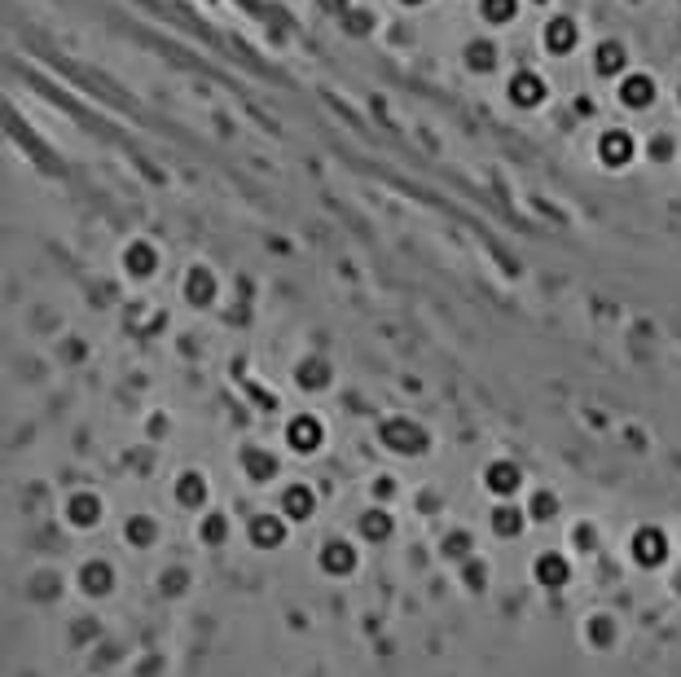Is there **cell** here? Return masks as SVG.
I'll return each instance as SVG.
<instances>
[{
    "mask_svg": "<svg viewBox=\"0 0 681 677\" xmlns=\"http://www.w3.org/2000/svg\"><path fill=\"white\" fill-rule=\"evenodd\" d=\"M527 515H532V520H554V515H559V497H554V493H536L532 506H527Z\"/></svg>",
    "mask_w": 681,
    "mask_h": 677,
    "instance_id": "18",
    "label": "cell"
},
{
    "mask_svg": "<svg viewBox=\"0 0 681 677\" xmlns=\"http://www.w3.org/2000/svg\"><path fill=\"white\" fill-rule=\"evenodd\" d=\"M629 554L637 568H660V563L668 559V537H664L660 528H637L629 541Z\"/></svg>",
    "mask_w": 681,
    "mask_h": 677,
    "instance_id": "1",
    "label": "cell"
},
{
    "mask_svg": "<svg viewBox=\"0 0 681 677\" xmlns=\"http://www.w3.org/2000/svg\"><path fill=\"white\" fill-rule=\"evenodd\" d=\"M299 383H304V387H325V383H330V365L325 361H304L299 365Z\"/></svg>",
    "mask_w": 681,
    "mask_h": 677,
    "instance_id": "16",
    "label": "cell"
},
{
    "mask_svg": "<svg viewBox=\"0 0 681 677\" xmlns=\"http://www.w3.org/2000/svg\"><path fill=\"white\" fill-rule=\"evenodd\" d=\"M383 440H387L391 449H400V453H414V449H422V444H426V431H422V427H414V422H405V418H396V422H387V427H383Z\"/></svg>",
    "mask_w": 681,
    "mask_h": 677,
    "instance_id": "7",
    "label": "cell"
},
{
    "mask_svg": "<svg viewBox=\"0 0 681 677\" xmlns=\"http://www.w3.org/2000/svg\"><path fill=\"white\" fill-rule=\"evenodd\" d=\"M321 568L330 576H348L357 568V546H352V541H339V537L325 541V546H321Z\"/></svg>",
    "mask_w": 681,
    "mask_h": 677,
    "instance_id": "5",
    "label": "cell"
},
{
    "mask_svg": "<svg viewBox=\"0 0 681 677\" xmlns=\"http://www.w3.org/2000/svg\"><path fill=\"white\" fill-rule=\"evenodd\" d=\"M589 532H593V528H576V541H580V546H584V550L593 546V537H589Z\"/></svg>",
    "mask_w": 681,
    "mask_h": 677,
    "instance_id": "25",
    "label": "cell"
},
{
    "mask_svg": "<svg viewBox=\"0 0 681 677\" xmlns=\"http://www.w3.org/2000/svg\"><path fill=\"white\" fill-rule=\"evenodd\" d=\"M527 523V515L515 506V502H501V506H492V528L501 532V537H515L519 528Z\"/></svg>",
    "mask_w": 681,
    "mask_h": 677,
    "instance_id": "14",
    "label": "cell"
},
{
    "mask_svg": "<svg viewBox=\"0 0 681 677\" xmlns=\"http://www.w3.org/2000/svg\"><path fill=\"white\" fill-rule=\"evenodd\" d=\"M462 576H467V585H471V589H479V585H483V563H479V559L462 563Z\"/></svg>",
    "mask_w": 681,
    "mask_h": 677,
    "instance_id": "23",
    "label": "cell"
},
{
    "mask_svg": "<svg viewBox=\"0 0 681 677\" xmlns=\"http://www.w3.org/2000/svg\"><path fill=\"white\" fill-rule=\"evenodd\" d=\"M247 532H251V541H256L260 550H277V546L286 541V515H282V511H277V515H256Z\"/></svg>",
    "mask_w": 681,
    "mask_h": 677,
    "instance_id": "6",
    "label": "cell"
},
{
    "mask_svg": "<svg viewBox=\"0 0 681 677\" xmlns=\"http://www.w3.org/2000/svg\"><path fill=\"white\" fill-rule=\"evenodd\" d=\"M198 532H203V541H207V546H220V541L229 537V520H224V515H207Z\"/></svg>",
    "mask_w": 681,
    "mask_h": 677,
    "instance_id": "19",
    "label": "cell"
},
{
    "mask_svg": "<svg viewBox=\"0 0 681 677\" xmlns=\"http://www.w3.org/2000/svg\"><path fill=\"white\" fill-rule=\"evenodd\" d=\"M66 520L75 523V528H93V523L102 520V502H97L93 493H75V497L66 502Z\"/></svg>",
    "mask_w": 681,
    "mask_h": 677,
    "instance_id": "9",
    "label": "cell"
},
{
    "mask_svg": "<svg viewBox=\"0 0 681 677\" xmlns=\"http://www.w3.org/2000/svg\"><path fill=\"white\" fill-rule=\"evenodd\" d=\"M128 268H132V273H150V268H155V251H150V247H137V251L128 256Z\"/></svg>",
    "mask_w": 681,
    "mask_h": 677,
    "instance_id": "22",
    "label": "cell"
},
{
    "mask_svg": "<svg viewBox=\"0 0 681 677\" xmlns=\"http://www.w3.org/2000/svg\"><path fill=\"white\" fill-rule=\"evenodd\" d=\"M471 532H453V537H449V541H444V554H449V559H458V554H471Z\"/></svg>",
    "mask_w": 681,
    "mask_h": 677,
    "instance_id": "21",
    "label": "cell"
},
{
    "mask_svg": "<svg viewBox=\"0 0 681 677\" xmlns=\"http://www.w3.org/2000/svg\"><path fill=\"white\" fill-rule=\"evenodd\" d=\"M321 440H325V431H321V418H313V414L290 418V427H286V444H290V449H299V453H313V449H321Z\"/></svg>",
    "mask_w": 681,
    "mask_h": 677,
    "instance_id": "2",
    "label": "cell"
},
{
    "mask_svg": "<svg viewBox=\"0 0 681 677\" xmlns=\"http://www.w3.org/2000/svg\"><path fill=\"white\" fill-rule=\"evenodd\" d=\"M128 541H132V546H150V541H155V520H150V515L128 520Z\"/></svg>",
    "mask_w": 681,
    "mask_h": 677,
    "instance_id": "17",
    "label": "cell"
},
{
    "mask_svg": "<svg viewBox=\"0 0 681 677\" xmlns=\"http://www.w3.org/2000/svg\"><path fill=\"white\" fill-rule=\"evenodd\" d=\"M242 470H247V475H251V479H273V475H277V458H273V453H268V449H247V453H242Z\"/></svg>",
    "mask_w": 681,
    "mask_h": 677,
    "instance_id": "13",
    "label": "cell"
},
{
    "mask_svg": "<svg viewBox=\"0 0 681 677\" xmlns=\"http://www.w3.org/2000/svg\"><path fill=\"white\" fill-rule=\"evenodd\" d=\"M532 576H536V585H545V589H563V585L572 580V563H568L563 554H554V550H545V554L536 559V568H532Z\"/></svg>",
    "mask_w": 681,
    "mask_h": 677,
    "instance_id": "4",
    "label": "cell"
},
{
    "mask_svg": "<svg viewBox=\"0 0 681 677\" xmlns=\"http://www.w3.org/2000/svg\"><path fill=\"white\" fill-rule=\"evenodd\" d=\"M316 511V493L308 484H290L286 493H282V515L286 520H308Z\"/></svg>",
    "mask_w": 681,
    "mask_h": 677,
    "instance_id": "8",
    "label": "cell"
},
{
    "mask_svg": "<svg viewBox=\"0 0 681 677\" xmlns=\"http://www.w3.org/2000/svg\"><path fill=\"white\" fill-rule=\"evenodd\" d=\"M176 497H181V506H203L211 493H207V479L198 475V470H189V475H181L176 479Z\"/></svg>",
    "mask_w": 681,
    "mask_h": 677,
    "instance_id": "12",
    "label": "cell"
},
{
    "mask_svg": "<svg viewBox=\"0 0 681 677\" xmlns=\"http://www.w3.org/2000/svg\"><path fill=\"white\" fill-rule=\"evenodd\" d=\"M483 484H488V493H492V497L510 502V497L519 493V484H524V470L515 467V462H492V467L483 470Z\"/></svg>",
    "mask_w": 681,
    "mask_h": 677,
    "instance_id": "3",
    "label": "cell"
},
{
    "mask_svg": "<svg viewBox=\"0 0 681 677\" xmlns=\"http://www.w3.org/2000/svg\"><path fill=\"white\" fill-rule=\"evenodd\" d=\"M211 286H215V282H211L207 273H194V277H189V300H194V304H207Z\"/></svg>",
    "mask_w": 681,
    "mask_h": 677,
    "instance_id": "20",
    "label": "cell"
},
{
    "mask_svg": "<svg viewBox=\"0 0 681 677\" xmlns=\"http://www.w3.org/2000/svg\"><path fill=\"white\" fill-rule=\"evenodd\" d=\"M80 585H84V594H93V598L110 594V585H114V572H110V563H102V559L84 563V568H80Z\"/></svg>",
    "mask_w": 681,
    "mask_h": 677,
    "instance_id": "10",
    "label": "cell"
},
{
    "mask_svg": "<svg viewBox=\"0 0 681 677\" xmlns=\"http://www.w3.org/2000/svg\"><path fill=\"white\" fill-rule=\"evenodd\" d=\"M391 493H396V479H378V484H374V497H378V502H387Z\"/></svg>",
    "mask_w": 681,
    "mask_h": 677,
    "instance_id": "24",
    "label": "cell"
},
{
    "mask_svg": "<svg viewBox=\"0 0 681 677\" xmlns=\"http://www.w3.org/2000/svg\"><path fill=\"white\" fill-rule=\"evenodd\" d=\"M589 642L593 647H611L616 642V621L611 616H589Z\"/></svg>",
    "mask_w": 681,
    "mask_h": 677,
    "instance_id": "15",
    "label": "cell"
},
{
    "mask_svg": "<svg viewBox=\"0 0 681 677\" xmlns=\"http://www.w3.org/2000/svg\"><path fill=\"white\" fill-rule=\"evenodd\" d=\"M357 532H361L366 541H387V537L396 532V523H391L387 511H366V515L357 520Z\"/></svg>",
    "mask_w": 681,
    "mask_h": 677,
    "instance_id": "11",
    "label": "cell"
}]
</instances>
